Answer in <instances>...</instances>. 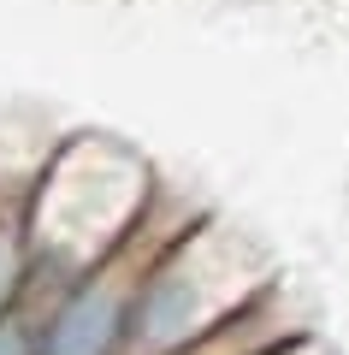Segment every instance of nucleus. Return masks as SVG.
<instances>
[{
	"mask_svg": "<svg viewBox=\"0 0 349 355\" xmlns=\"http://www.w3.org/2000/svg\"><path fill=\"white\" fill-rule=\"evenodd\" d=\"M160 178L137 148L119 137H77L53 142L30 184V296L53 302L71 279L125 249L160 207Z\"/></svg>",
	"mask_w": 349,
	"mask_h": 355,
	"instance_id": "nucleus-1",
	"label": "nucleus"
},
{
	"mask_svg": "<svg viewBox=\"0 0 349 355\" xmlns=\"http://www.w3.org/2000/svg\"><path fill=\"white\" fill-rule=\"evenodd\" d=\"M278 272L213 214H189L142 266L125 355H178L273 291Z\"/></svg>",
	"mask_w": 349,
	"mask_h": 355,
	"instance_id": "nucleus-2",
	"label": "nucleus"
},
{
	"mask_svg": "<svg viewBox=\"0 0 349 355\" xmlns=\"http://www.w3.org/2000/svg\"><path fill=\"white\" fill-rule=\"evenodd\" d=\"M189 219V207H172V196H160L154 219L112 249L101 266H89L83 279H71L48 308V331H42V355H125L130 349V308H137L142 266L154 261L166 237Z\"/></svg>",
	"mask_w": 349,
	"mask_h": 355,
	"instance_id": "nucleus-3",
	"label": "nucleus"
},
{
	"mask_svg": "<svg viewBox=\"0 0 349 355\" xmlns=\"http://www.w3.org/2000/svg\"><path fill=\"white\" fill-rule=\"evenodd\" d=\"M30 184H0V308L30 291Z\"/></svg>",
	"mask_w": 349,
	"mask_h": 355,
	"instance_id": "nucleus-4",
	"label": "nucleus"
},
{
	"mask_svg": "<svg viewBox=\"0 0 349 355\" xmlns=\"http://www.w3.org/2000/svg\"><path fill=\"white\" fill-rule=\"evenodd\" d=\"M48 308L42 296H18L0 308V355H42V331H48Z\"/></svg>",
	"mask_w": 349,
	"mask_h": 355,
	"instance_id": "nucleus-5",
	"label": "nucleus"
},
{
	"mask_svg": "<svg viewBox=\"0 0 349 355\" xmlns=\"http://www.w3.org/2000/svg\"><path fill=\"white\" fill-rule=\"evenodd\" d=\"M266 355H332V349H325V343L314 338V331H296L290 343H278V349H266Z\"/></svg>",
	"mask_w": 349,
	"mask_h": 355,
	"instance_id": "nucleus-6",
	"label": "nucleus"
}]
</instances>
